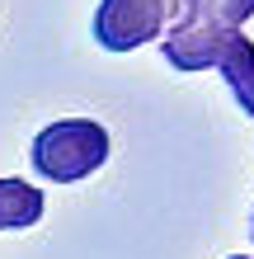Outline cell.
I'll return each instance as SVG.
<instances>
[{
	"label": "cell",
	"instance_id": "3",
	"mask_svg": "<svg viewBox=\"0 0 254 259\" xmlns=\"http://www.w3.org/2000/svg\"><path fill=\"white\" fill-rule=\"evenodd\" d=\"M174 19V0H99L94 10V42L104 52H132L156 42Z\"/></svg>",
	"mask_w": 254,
	"mask_h": 259
},
{
	"label": "cell",
	"instance_id": "1",
	"mask_svg": "<svg viewBox=\"0 0 254 259\" xmlns=\"http://www.w3.org/2000/svg\"><path fill=\"white\" fill-rule=\"evenodd\" d=\"M254 0H174V19L160 33V52L174 71H212L226 33H240Z\"/></svg>",
	"mask_w": 254,
	"mask_h": 259
},
{
	"label": "cell",
	"instance_id": "2",
	"mask_svg": "<svg viewBox=\"0 0 254 259\" xmlns=\"http://www.w3.org/2000/svg\"><path fill=\"white\" fill-rule=\"evenodd\" d=\"M109 160V132L94 118H57L33 137L28 165L47 184H80Z\"/></svg>",
	"mask_w": 254,
	"mask_h": 259
},
{
	"label": "cell",
	"instance_id": "4",
	"mask_svg": "<svg viewBox=\"0 0 254 259\" xmlns=\"http://www.w3.org/2000/svg\"><path fill=\"white\" fill-rule=\"evenodd\" d=\"M212 71L226 80L231 99L240 104V113L254 118V42L245 38V28L221 38V48H217V57H212Z\"/></svg>",
	"mask_w": 254,
	"mask_h": 259
},
{
	"label": "cell",
	"instance_id": "6",
	"mask_svg": "<svg viewBox=\"0 0 254 259\" xmlns=\"http://www.w3.org/2000/svg\"><path fill=\"white\" fill-rule=\"evenodd\" d=\"M249 240H254V217H249Z\"/></svg>",
	"mask_w": 254,
	"mask_h": 259
},
{
	"label": "cell",
	"instance_id": "7",
	"mask_svg": "<svg viewBox=\"0 0 254 259\" xmlns=\"http://www.w3.org/2000/svg\"><path fill=\"white\" fill-rule=\"evenodd\" d=\"M231 259H245V254H231Z\"/></svg>",
	"mask_w": 254,
	"mask_h": 259
},
{
	"label": "cell",
	"instance_id": "5",
	"mask_svg": "<svg viewBox=\"0 0 254 259\" xmlns=\"http://www.w3.org/2000/svg\"><path fill=\"white\" fill-rule=\"evenodd\" d=\"M42 222V193L24 179H0V231H24Z\"/></svg>",
	"mask_w": 254,
	"mask_h": 259
}]
</instances>
